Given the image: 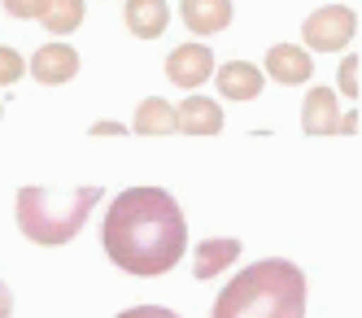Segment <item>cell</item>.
I'll use <instances>...</instances> for the list:
<instances>
[{
    "label": "cell",
    "mask_w": 362,
    "mask_h": 318,
    "mask_svg": "<svg viewBox=\"0 0 362 318\" xmlns=\"http://www.w3.org/2000/svg\"><path fill=\"white\" fill-rule=\"evenodd\" d=\"M105 253L127 275H166L188 253L184 209L166 188H127L105 209Z\"/></svg>",
    "instance_id": "6da1fadb"
},
{
    "label": "cell",
    "mask_w": 362,
    "mask_h": 318,
    "mask_svg": "<svg viewBox=\"0 0 362 318\" xmlns=\"http://www.w3.org/2000/svg\"><path fill=\"white\" fill-rule=\"evenodd\" d=\"M210 318H305V275L284 257L245 266L231 279Z\"/></svg>",
    "instance_id": "7a4b0ae2"
},
{
    "label": "cell",
    "mask_w": 362,
    "mask_h": 318,
    "mask_svg": "<svg viewBox=\"0 0 362 318\" xmlns=\"http://www.w3.org/2000/svg\"><path fill=\"white\" fill-rule=\"evenodd\" d=\"M100 201V188H22L18 192V227L35 245H70L83 231L88 214Z\"/></svg>",
    "instance_id": "3957f363"
},
{
    "label": "cell",
    "mask_w": 362,
    "mask_h": 318,
    "mask_svg": "<svg viewBox=\"0 0 362 318\" xmlns=\"http://www.w3.org/2000/svg\"><path fill=\"white\" fill-rule=\"evenodd\" d=\"M358 31L354 22V9L349 5H327V9H315L305 22H301V35H305V48L315 52H341Z\"/></svg>",
    "instance_id": "277c9868"
},
{
    "label": "cell",
    "mask_w": 362,
    "mask_h": 318,
    "mask_svg": "<svg viewBox=\"0 0 362 318\" xmlns=\"http://www.w3.org/2000/svg\"><path fill=\"white\" fill-rule=\"evenodd\" d=\"M210 74H214V52L205 48V44H179L166 57V78H170L175 88H184V92L201 88Z\"/></svg>",
    "instance_id": "5b68a950"
},
{
    "label": "cell",
    "mask_w": 362,
    "mask_h": 318,
    "mask_svg": "<svg viewBox=\"0 0 362 318\" xmlns=\"http://www.w3.org/2000/svg\"><path fill=\"white\" fill-rule=\"evenodd\" d=\"M301 122H305L310 136H332V131H354V126H358V118H354V114H341V110H336L332 88H315V92L305 96Z\"/></svg>",
    "instance_id": "8992f818"
},
{
    "label": "cell",
    "mask_w": 362,
    "mask_h": 318,
    "mask_svg": "<svg viewBox=\"0 0 362 318\" xmlns=\"http://www.w3.org/2000/svg\"><path fill=\"white\" fill-rule=\"evenodd\" d=\"M31 74L40 78L44 88H53V83H70V78L79 74V52H74L70 44H44L35 57H31Z\"/></svg>",
    "instance_id": "52a82bcc"
},
{
    "label": "cell",
    "mask_w": 362,
    "mask_h": 318,
    "mask_svg": "<svg viewBox=\"0 0 362 318\" xmlns=\"http://www.w3.org/2000/svg\"><path fill=\"white\" fill-rule=\"evenodd\" d=\"M267 74L275 83H305L315 74V57L305 48H293V44H275L267 52Z\"/></svg>",
    "instance_id": "ba28073f"
},
{
    "label": "cell",
    "mask_w": 362,
    "mask_h": 318,
    "mask_svg": "<svg viewBox=\"0 0 362 318\" xmlns=\"http://www.w3.org/2000/svg\"><path fill=\"white\" fill-rule=\"evenodd\" d=\"M179 13H184L188 31L218 35V31H227V22H231V0H184Z\"/></svg>",
    "instance_id": "9c48e42d"
},
{
    "label": "cell",
    "mask_w": 362,
    "mask_h": 318,
    "mask_svg": "<svg viewBox=\"0 0 362 318\" xmlns=\"http://www.w3.org/2000/svg\"><path fill=\"white\" fill-rule=\"evenodd\" d=\"M179 131H188V136H214V131H223L218 100H210V96H188L184 105H179Z\"/></svg>",
    "instance_id": "30bf717a"
},
{
    "label": "cell",
    "mask_w": 362,
    "mask_h": 318,
    "mask_svg": "<svg viewBox=\"0 0 362 318\" xmlns=\"http://www.w3.org/2000/svg\"><path fill=\"white\" fill-rule=\"evenodd\" d=\"M240 257V240H231V235H214V240H201L197 245V266H192V275L197 279H214L223 266H231V261Z\"/></svg>",
    "instance_id": "8fae6325"
},
{
    "label": "cell",
    "mask_w": 362,
    "mask_h": 318,
    "mask_svg": "<svg viewBox=\"0 0 362 318\" xmlns=\"http://www.w3.org/2000/svg\"><path fill=\"white\" fill-rule=\"evenodd\" d=\"M262 70H257L253 61H227L218 70V92L231 96V100H253L257 92H262Z\"/></svg>",
    "instance_id": "7c38bea8"
},
{
    "label": "cell",
    "mask_w": 362,
    "mask_h": 318,
    "mask_svg": "<svg viewBox=\"0 0 362 318\" xmlns=\"http://www.w3.org/2000/svg\"><path fill=\"white\" fill-rule=\"evenodd\" d=\"M170 22V9L166 0H127V26H132V35L140 40H158Z\"/></svg>",
    "instance_id": "4fadbf2b"
},
{
    "label": "cell",
    "mask_w": 362,
    "mask_h": 318,
    "mask_svg": "<svg viewBox=\"0 0 362 318\" xmlns=\"http://www.w3.org/2000/svg\"><path fill=\"white\" fill-rule=\"evenodd\" d=\"M132 131H140V136H166V131H179V110H170V100H162V96H148V100H140Z\"/></svg>",
    "instance_id": "5bb4252c"
},
{
    "label": "cell",
    "mask_w": 362,
    "mask_h": 318,
    "mask_svg": "<svg viewBox=\"0 0 362 318\" xmlns=\"http://www.w3.org/2000/svg\"><path fill=\"white\" fill-rule=\"evenodd\" d=\"M44 26L53 35H70L74 26H83V0H48Z\"/></svg>",
    "instance_id": "9a60e30c"
},
{
    "label": "cell",
    "mask_w": 362,
    "mask_h": 318,
    "mask_svg": "<svg viewBox=\"0 0 362 318\" xmlns=\"http://www.w3.org/2000/svg\"><path fill=\"white\" fill-rule=\"evenodd\" d=\"M22 78V57H18V48L9 44H0V88H9Z\"/></svg>",
    "instance_id": "2e32d148"
},
{
    "label": "cell",
    "mask_w": 362,
    "mask_h": 318,
    "mask_svg": "<svg viewBox=\"0 0 362 318\" xmlns=\"http://www.w3.org/2000/svg\"><path fill=\"white\" fill-rule=\"evenodd\" d=\"M5 9L13 18H44L48 13V0H5Z\"/></svg>",
    "instance_id": "e0dca14e"
},
{
    "label": "cell",
    "mask_w": 362,
    "mask_h": 318,
    "mask_svg": "<svg viewBox=\"0 0 362 318\" xmlns=\"http://www.w3.org/2000/svg\"><path fill=\"white\" fill-rule=\"evenodd\" d=\"M118 318H179L175 310H162V305H136V310H122Z\"/></svg>",
    "instance_id": "ac0fdd59"
},
{
    "label": "cell",
    "mask_w": 362,
    "mask_h": 318,
    "mask_svg": "<svg viewBox=\"0 0 362 318\" xmlns=\"http://www.w3.org/2000/svg\"><path fill=\"white\" fill-rule=\"evenodd\" d=\"M354 70H358V61H354V57H345V66H341V88H345L349 96H358V88H354Z\"/></svg>",
    "instance_id": "d6986e66"
},
{
    "label": "cell",
    "mask_w": 362,
    "mask_h": 318,
    "mask_svg": "<svg viewBox=\"0 0 362 318\" xmlns=\"http://www.w3.org/2000/svg\"><path fill=\"white\" fill-rule=\"evenodd\" d=\"M13 314V297H9V288L0 283V318H9Z\"/></svg>",
    "instance_id": "ffe728a7"
}]
</instances>
